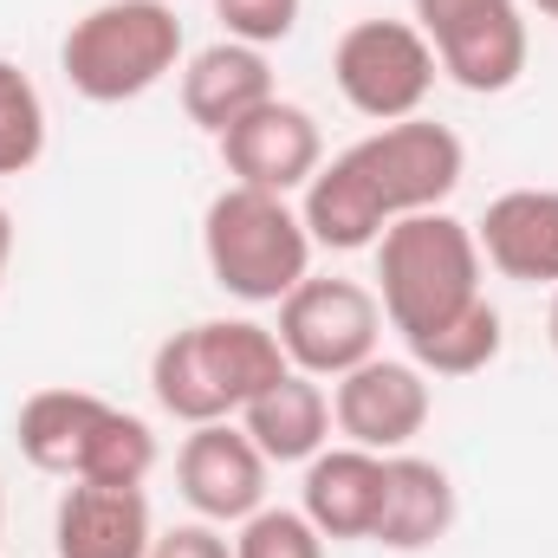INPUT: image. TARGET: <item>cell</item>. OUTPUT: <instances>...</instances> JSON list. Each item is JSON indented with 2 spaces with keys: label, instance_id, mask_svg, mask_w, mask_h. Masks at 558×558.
Returning <instances> with one entry per match:
<instances>
[{
  "label": "cell",
  "instance_id": "6da1fadb",
  "mask_svg": "<svg viewBox=\"0 0 558 558\" xmlns=\"http://www.w3.org/2000/svg\"><path fill=\"white\" fill-rule=\"evenodd\" d=\"M461 169H468V149L448 124H428V118L377 124L344 156L318 162V175L305 182V202H299L305 234L312 247H331V254L377 247L390 221L441 208L461 189Z\"/></svg>",
  "mask_w": 558,
  "mask_h": 558
},
{
  "label": "cell",
  "instance_id": "7a4b0ae2",
  "mask_svg": "<svg viewBox=\"0 0 558 558\" xmlns=\"http://www.w3.org/2000/svg\"><path fill=\"white\" fill-rule=\"evenodd\" d=\"M292 364L279 351V338L254 318H202L189 331H169L149 357V390L162 403V416L189 422H228L241 416L267 384H279Z\"/></svg>",
  "mask_w": 558,
  "mask_h": 558
},
{
  "label": "cell",
  "instance_id": "3957f363",
  "mask_svg": "<svg viewBox=\"0 0 558 558\" xmlns=\"http://www.w3.org/2000/svg\"><path fill=\"white\" fill-rule=\"evenodd\" d=\"M481 267L487 260H481V241H474L468 221H454L441 208L403 215L377 241V279H384L377 305H384V318L410 344L422 331L448 325L454 312H468L474 299H487L481 292Z\"/></svg>",
  "mask_w": 558,
  "mask_h": 558
},
{
  "label": "cell",
  "instance_id": "277c9868",
  "mask_svg": "<svg viewBox=\"0 0 558 558\" xmlns=\"http://www.w3.org/2000/svg\"><path fill=\"white\" fill-rule=\"evenodd\" d=\"M202 254H208V274L228 299L241 305H279L299 279L312 274V234H305V215L267 195V189H241L228 182L208 215H202Z\"/></svg>",
  "mask_w": 558,
  "mask_h": 558
},
{
  "label": "cell",
  "instance_id": "5b68a950",
  "mask_svg": "<svg viewBox=\"0 0 558 558\" xmlns=\"http://www.w3.org/2000/svg\"><path fill=\"white\" fill-rule=\"evenodd\" d=\"M182 65V20L169 0H105L72 20L59 72L85 105H131Z\"/></svg>",
  "mask_w": 558,
  "mask_h": 558
},
{
  "label": "cell",
  "instance_id": "8992f818",
  "mask_svg": "<svg viewBox=\"0 0 558 558\" xmlns=\"http://www.w3.org/2000/svg\"><path fill=\"white\" fill-rule=\"evenodd\" d=\"M435 52L416 33V20H357L338 33L331 46V78L338 98L371 118V124H403L422 118L428 92H435Z\"/></svg>",
  "mask_w": 558,
  "mask_h": 558
},
{
  "label": "cell",
  "instance_id": "52a82bcc",
  "mask_svg": "<svg viewBox=\"0 0 558 558\" xmlns=\"http://www.w3.org/2000/svg\"><path fill=\"white\" fill-rule=\"evenodd\" d=\"M279 351L292 371L305 377H344L357 371L364 357H377V338H384V305L371 286L357 279H299L286 299H279V325H274Z\"/></svg>",
  "mask_w": 558,
  "mask_h": 558
},
{
  "label": "cell",
  "instance_id": "ba28073f",
  "mask_svg": "<svg viewBox=\"0 0 558 558\" xmlns=\"http://www.w3.org/2000/svg\"><path fill=\"white\" fill-rule=\"evenodd\" d=\"M416 7V33L428 39L435 65L474 92H513L526 72V13L520 0H410Z\"/></svg>",
  "mask_w": 558,
  "mask_h": 558
},
{
  "label": "cell",
  "instance_id": "9c48e42d",
  "mask_svg": "<svg viewBox=\"0 0 558 558\" xmlns=\"http://www.w3.org/2000/svg\"><path fill=\"white\" fill-rule=\"evenodd\" d=\"M331 422L351 448L403 454L428 428V377L410 357H364L331 384Z\"/></svg>",
  "mask_w": 558,
  "mask_h": 558
},
{
  "label": "cell",
  "instance_id": "30bf717a",
  "mask_svg": "<svg viewBox=\"0 0 558 558\" xmlns=\"http://www.w3.org/2000/svg\"><path fill=\"white\" fill-rule=\"evenodd\" d=\"M267 468L274 461L254 448L241 422H202L175 454V487L208 526H241L247 513L267 507Z\"/></svg>",
  "mask_w": 558,
  "mask_h": 558
},
{
  "label": "cell",
  "instance_id": "8fae6325",
  "mask_svg": "<svg viewBox=\"0 0 558 558\" xmlns=\"http://www.w3.org/2000/svg\"><path fill=\"white\" fill-rule=\"evenodd\" d=\"M221 162L241 189H267V195H292L318 175L325 162V137H318V118L305 105H286L267 98L260 111H247L241 124L221 131Z\"/></svg>",
  "mask_w": 558,
  "mask_h": 558
},
{
  "label": "cell",
  "instance_id": "7c38bea8",
  "mask_svg": "<svg viewBox=\"0 0 558 558\" xmlns=\"http://www.w3.org/2000/svg\"><path fill=\"white\" fill-rule=\"evenodd\" d=\"M149 494L143 487H98L72 481L52 507V558H149Z\"/></svg>",
  "mask_w": 558,
  "mask_h": 558
},
{
  "label": "cell",
  "instance_id": "4fadbf2b",
  "mask_svg": "<svg viewBox=\"0 0 558 558\" xmlns=\"http://www.w3.org/2000/svg\"><path fill=\"white\" fill-rule=\"evenodd\" d=\"M481 260L520 286H558V189H507L474 221Z\"/></svg>",
  "mask_w": 558,
  "mask_h": 558
},
{
  "label": "cell",
  "instance_id": "5bb4252c",
  "mask_svg": "<svg viewBox=\"0 0 558 558\" xmlns=\"http://www.w3.org/2000/svg\"><path fill=\"white\" fill-rule=\"evenodd\" d=\"M274 92V65L260 46H241V39H215L202 46L189 65H182V111L195 131L221 137L228 124H241L247 111H260Z\"/></svg>",
  "mask_w": 558,
  "mask_h": 558
},
{
  "label": "cell",
  "instance_id": "9a60e30c",
  "mask_svg": "<svg viewBox=\"0 0 558 558\" xmlns=\"http://www.w3.org/2000/svg\"><path fill=\"white\" fill-rule=\"evenodd\" d=\"M325 539H371L384 513V454L371 448H318L305 461V507Z\"/></svg>",
  "mask_w": 558,
  "mask_h": 558
},
{
  "label": "cell",
  "instance_id": "2e32d148",
  "mask_svg": "<svg viewBox=\"0 0 558 558\" xmlns=\"http://www.w3.org/2000/svg\"><path fill=\"white\" fill-rule=\"evenodd\" d=\"M454 526V481L448 468L422 454H384V513H377V546L384 553H428Z\"/></svg>",
  "mask_w": 558,
  "mask_h": 558
},
{
  "label": "cell",
  "instance_id": "e0dca14e",
  "mask_svg": "<svg viewBox=\"0 0 558 558\" xmlns=\"http://www.w3.org/2000/svg\"><path fill=\"white\" fill-rule=\"evenodd\" d=\"M105 416H111L105 397L59 384V390H33V397L20 403L13 435H20V454H26L39 474H52V481H78V468H85V454H92V435H98V422Z\"/></svg>",
  "mask_w": 558,
  "mask_h": 558
},
{
  "label": "cell",
  "instance_id": "ac0fdd59",
  "mask_svg": "<svg viewBox=\"0 0 558 558\" xmlns=\"http://www.w3.org/2000/svg\"><path fill=\"white\" fill-rule=\"evenodd\" d=\"M241 428L254 435V448L267 461H312L325 441H331V397L318 377L305 371H286L279 384H267L247 410H241Z\"/></svg>",
  "mask_w": 558,
  "mask_h": 558
},
{
  "label": "cell",
  "instance_id": "d6986e66",
  "mask_svg": "<svg viewBox=\"0 0 558 558\" xmlns=\"http://www.w3.org/2000/svg\"><path fill=\"white\" fill-rule=\"evenodd\" d=\"M500 344H507L500 312H494L487 299H474V305L454 312L448 325L410 338V364H416L422 377H474V371H487V364L500 357Z\"/></svg>",
  "mask_w": 558,
  "mask_h": 558
},
{
  "label": "cell",
  "instance_id": "ffe728a7",
  "mask_svg": "<svg viewBox=\"0 0 558 558\" xmlns=\"http://www.w3.org/2000/svg\"><path fill=\"white\" fill-rule=\"evenodd\" d=\"M149 474H156V428L111 403V416L98 422V435H92V454H85L78 481H98V487H143Z\"/></svg>",
  "mask_w": 558,
  "mask_h": 558
},
{
  "label": "cell",
  "instance_id": "44dd1931",
  "mask_svg": "<svg viewBox=\"0 0 558 558\" xmlns=\"http://www.w3.org/2000/svg\"><path fill=\"white\" fill-rule=\"evenodd\" d=\"M39 156H46V98L13 59H0V175H26Z\"/></svg>",
  "mask_w": 558,
  "mask_h": 558
},
{
  "label": "cell",
  "instance_id": "7402d4cb",
  "mask_svg": "<svg viewBox=\"0 0 558 558\" xmlns=\"http://www.w3.org/2000/svg\"><path fill=\"white\" fill-rule=\"evenodd\" d=\"M234 558H325V533L292 507H260L241 520Z\"/></svg>",
  "mask_w": 558,
  "mask_h": 558
},
{
  "label": "cell",
  "instance_id": "603a6c76",
  "mask_svg": "<svg viewBox=\"0 0 558 558\" xmlns=\"http://www.w3.org/2000/svg\"><path fill=\"white\" fill-rule=\"evenodd\" d=\"M299 7H305V0H215V20L228 26V39L267 52V46H279V39H292Z\"/></svg>",
  "mask_w": 558,
  "mask_h": 558
},
{
  "label": "cell",
  "instance_id": "cb8c5ba5",
  "mask_svg": "<svg viewBox=\"0 0 558 558\" xmlns=\"http://www.w3.org/2000/svg\"><path fill=\"white\" fill-rule=\"evenodd\" d=\"M149 558H234V546H228L208 520H195V526H169V533H156Z\"/></svg>",
  "mask_w": 558,
  "mask_h": 558
},
{
  "label": "cell",
  "instance_id": "d4e9b609",
  "mask_svg": "<svg viewBox=\"0 0 558 558\" xmlns=\"http://www.w3.org/2000/svg\"><path fill=\"white\" fill-rule=\"evenodd\" d=\"M7 260H13V215L0 202V286H7Z\"/></svg>",
  "mask_w": 558,
  "mask_h": 558
},
{
  "label": "cell",
  "instance_id": "484cf974",
  "mask_svg": "<svg viewBox=\"0 0 558 558\" xmlns=\"http://www.w3.org/2000/svg\"><path fill=\"white\" fill-rule=\"evenodd\" d=\"M546 331H553V351H558V286H553V312H546Z\"/></svg>",
  "mask_w": 558,
  "mask_h": 558
},
{
  "label": "cell",
  "instance_id": "4316f807",
  "mask_svg": "<svg viewBox=\"0 0 558 558\" xmlns=\"http://www.w3.org/2000/svg\"><path fill=\"white\" fill-rule=\"evenodd\" d=\"M533 7H539V13H546V20H558V0H533Z\"/></svg>",
  "mask_w": 558,
  "mask_h": 558
},
{
  "label": "cell",
  "instance_id": "83f0119b",
  "mask_svg": "<svg viewBox=\"0 0 558 558\" xmlns=\"http://www.w3.org/2000/svg\"><path fill=\"white\" fill-rule=\"evenodd\" d=\"M0 526H7V494H0Z\"/></svg>",
  "mask_w": 558,
  "mask_h": 558
}]
</instances>
